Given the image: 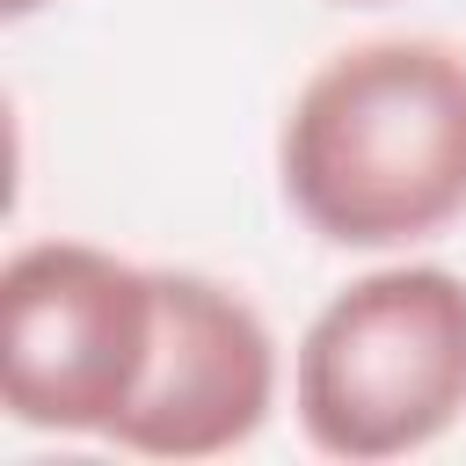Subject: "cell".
I'll return each mask as SVG.
<instances>
[{"label":"cell","mask_w":466,"mask_h":466,"mask_svg":"<svg viewBox=\"0 0 466 466\" xmlns=\"http://www.w3.org/2000/svg\"><path fill=\"white\" fill-rule=\"evenodd\" d=\"M277 182L328 248H408L466 218V51L371 36L313 66L277 131Z\"/></svg>","instance_id":"obj_1"},{"label":"cell","mask_w":466,"mask_h":466,"mask_svg":"<svg viewBox=\"0 0 466 466\" xmlns=\"http://www.w3.org/2000/svg\"><path fill=\"white\" fill-rule=\"evenodd\" d=\"M291 408L328 459H408L466 415V277L400 262L342 284L299 335Z\"/></svg>","instance_id":"obj_2"},{"label":"cell","mask_w":466,"mask_h":466,"mask_svg":"<svg viewBox=\"0 0 466 466\" xmlns=\"http://www.w3.org/2000/svg\"><path fill=\"white\" fill-rule=\"evenodd\" d=\"M160 335V269L95 240H29L0 269V400L22 430L109 437Z\"/></svg>","instance_id":"obj_3"},{"label":"cell","mask_w":466,"mask_h":466,"mask_svg":"<svg viewBox=\"0 0 466 466\" xmlns=\"http://www.w3.org/2000/svg\"><path fill=\"white\" fill-rule=\"evenodd\" d=\"M277 408V342L262 313L197 269H160V335L109 444L138 459H218Z\"/></svg>","instance_id":"obj_4"},{"label":"cell","mask_w":466,"mask_h":466,"mask_svg":"<svg viewBox=\"0 0 466 466\" xmlns=\"http://www.w3.org/2000/svg\"><path fill=\"white\" fill-rule=\"evenodd\" d=\"M36 7H44V0H0V15H7V22H22V15H36Z\"/></svg>","instance_id":"obj_5"},{"label":"cell","mask_w":466,"mask_h":466,"mask_svg":"<svg viewBox=\"0 0 466 466\" xmlns=\"http://www.w3.org/2000/svg\"><path fill=\"white\" fill-rule=\"evenodd\" d=\"M350 7H379V0H350Z\"/></svg>","instance_id":"obj_6"}]
</instances>
